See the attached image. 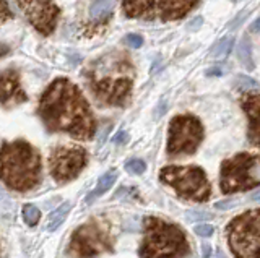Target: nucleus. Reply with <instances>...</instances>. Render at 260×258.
Listing matches in <instances>:
<instances>
[{
  "mask_svg": "<svg viewBox=\"0 0 260 258\" xmlns=\"http://www.w3.org/2000/svg\"><path fill=\"white\" fill-rule=\"evenodd\" d=\"M38 116L49 132L67 133L77 140H91L96 133V119L77 85L67 78H57L47 86L38 104Z\"/></svg>",
  "mask_w": 260,
  "mask_h": 258,
  "instance_id": "f257e3e1",
  "label": "nucleus"
},
{
  "mask_svg": "<svg viewBox=\"0 0 260 258\" xmlns=\"http://www.w3.org/2000/svg\"><path fill=\"white\" fill-rule=\"evenodd\" d=\"M81 77L100 106L124 107L132 94L135 67L127 52L109 51L89 62Z\"/></svg>",
  "mask_w": 260,
  "mask_h": 258,
  "instance_id": "f03ea898",
  "label": "nucleus"
},
{
  "mask_svg": "<svg viewBox=\"0 0 260 258\" xmlns=\"http://www.w3.org/2000/svg\"><path fill=\"white\" fill-rule=\"evenodd\" d=\"M0 180L8 189L28 192L43 180L41 155L28 141H7L0 148Z\"/></svg>",
  "mask_w": 260,
  "mask_h": 258,
  "instance_id": "7ed1b4c3",
  "label": "nucleus"
},
{
  "mask_svg": "<svg viewBox=\"0 0 260 258\" xmlns=\"http://www.w3.org/2000/svg\"><path fill=\"white\" fill-rule=\"evenodd\" d=\"M143 228L145 237L138 248L142 258H182L189 253V242L179 226L150 216Z\"/></svg>",
  "mask_w": 260,
  "mask_h": 258,
  "instance_id": "20e7f679",
  "label": "nucleus"
},
{
  "mask_svg": "<svg viewBox=\"0 0 260 258\" xmlns=\"http://www.w3.org/2000/svg\"><path fill=\"white\" fill-rule=\"evenodd\" d=\"M159 179L173 187L179 198L203 203L211 195V187L203 169L197 166H166L161 169Z\"/></svg>",
  "mask_w": 260,
  "mask_h": 258,
  "instance_id": "39448f33",
  "label": "nucleus"
},
{
  "mask_svg": "<svg viewBox=\"0 0 260 258\" xmlns=\"http://www.w3.org/2000/svg\"><path fill=\"white\" fill-rule=\"evenodd\" d=\"M258 169V155L239 153V155L223 161L221 172H219V189L226 195L255 189L260 182Z\"/></svg>",
  "mask_w": 260,
  "mask_h": 258,
  "instance_id": "423d86ee",
  "label": "nucleus"
},
{
  "mask_svg": "<svg viewBox=\"0 0 260 258\" xmlns=\"http://www.w3.org/2000/svg\"><path fill=\"white\" fill-rule=\"evenodd\" d=\"M258 221L260 213L258 209L244 213L228 224V242L236 258H260L258 247Z\"/></svg>",
  "mask_w": 260,
  "mask_h": 258,
  "instance_id": "0eeeda50",
  "label": "nucleus"
},
{
  "mask_svg": "<svg viewBox=\"0 0 260 258\" xmlns=\"http://www.w3.org/2000/svg\"><path fill=\"white\" fill-rule=\"evenodd\" d=\"M203 141V125L192 114L176 116L169 124L168 132V155L173 158L189 156L199 150Z\"/></svg>",
  "mask_w": 260,
  "mask_h": 258,
  "instance_id": "6e6552de",
  "label": "nucleus"
},
{
  "mask_svg": "<svg viewBox=\"0 0 260 258\" xmlns=\"http://www.w3.org/2000/svg\"><path fill=\"white\" fill-rule=\"evenodd\" d=\"M111 252L112 240L109 231L100 223L91 221L78 228L70 239L69 253L78 258H93L103 252Z\"/></svg>",
  "mask_w": 260,
  "mask_h": 258,
  "instance_id": "1a4fd4ad",
  "label": "nucleus"
},
{
  "mask_svg": "<svg viewBox=\"0 0 260 258\" xmlns=\"http://www.w3.org/2000/svg\"><path fill=\"white\" fill-rule=\"evenodd\" d=\"M88 163V153L80 146H57L49 155V172L63 183L73 180Z\"/></svg>",
  "mask_w": 260,
  "mask_h": 258,
  "instance_id": "9d476101",
  "label": "nucleus"
},
{
  "mask_svg": "<svg viewBox=\"0 0 260 258\" xmlns=\"http://www.w3.org/2000/svg\"><path fill=\"white\" fill-rule=\"evenodd\" d=\"M23 15L38 33L51 36L60 17V10L52 0H16Z\"/></svg>",
  "mask_w": 260,
  "mask_h": 258,
  "instance_id": "9b49d317",
  "label": "nucleus"
},
{
  "mask_svg": "<svg viewBox=\"0 0 260 258\" xmlns=\"http://www.w3.org/2000/svg\"><path fill=\"white\" fill-rule=\"evenodd\" d=\"M28 96L24 93L20 75L16 70H5L0 75V107L12 109L26 102Z\"/></svg>",
  "mask_w": 260,
  "mask_h": 258,
  "instance_id": "f8f14e48",
  "label": "nucleus"
},
{
  "mask_svg": "<svg viewBox=\"0 0 260 258\" xmlns=\"http://www.w3.org/2000/svg\"><path fill=\"white\" fill-rule=\"evenodd\" d=\"M199 0H159L158 12L162 21H174L187 17Z\"/></svg>",
  "mask_w": 260,
  "mask_h": 258,
  "instance_id": "ddd939ff",
  "label": "nucleus"
},
{
  "mask_svg": "<svg viewBox=\"0 0 260 258\" xmlns=\"http://www.w3.org/2000/svg\"><path fill=\"white\" fill-rule=\"evenodd\" d=\"M241 106L249 119V138L252 143L258 144V94H244L241 98Z\"/></svg>",
  "mask_w": 260,
  "mask_h": 258,
  "instance_id": "4468645a",
  "label": "nucleus"
},
{
  "mask_svg": "<svg viewBox=\"0 0 260 258\" xmlns=\"http://www.w3.org/2000/svg\"><path fill=\"white\" fill-rule=\"evenodd\" d=\"M122 9L127 18H146L154 17V0H122Z\"/></svg>",
  "mask_w": 260,
  "mask_h": 258,
  "instance_id": "2eb2a0df",
  "label": "nucleus"
},
{
  "mask_svg": "<svg viewBox=\"0 0 260 258\" xmlns=\"http://www.w3.org/2000/svg\"><path fill=\"white\" fill-rule=\"evenodd\" d=\"M116 0H93L89 7V21L94 25H104L111 18Z\"/></svg>",
  "mask_w": 260,
  "mask_h": 258,
  "instance_id": "dca6fc26",
  "label": "nucleus"
},
{
  "mask_svg": "<svg viewBox=\"0 0 260 258\" xmlns=\"http://www.w3.org/2000/svg\"><path fill=\"white\" fill-rule=\"evenodd\" d=\"M116 179H117V172L116 171H109V172H106L104 175H101L100 180H98V183H96L94 190L86 197V203H91L93 200H96V198H100L101 195H104V193L114 185Z\"/></svg>",
  "mask_w": 260,
  "mask_h": 258,
  "instance_id": "f3484780",
  "label": "nucleus"
},
{
  "mask_svg": "<svg viewBox=\"0 0 260 258\" xmlns=\"http://www.w3.org/2000/svg\"><path fill=\"white\" fill-rule=\"evenodd\" d=\"M72 208V203H62L57 209H54V211L49 214V219H47V231L49 232H54L57 231L62 226V223L65 221V217H67L69 211Z\"/></svg>",
  "mask_w": 260,
  "mask_h": 258,
  "instance_id": "a211bd4d",
  "label": "nucleus"
},
{
  "mask_svg": "<svg viewBox=\"0 0 260 258\" xmlns=\"http://www.w3.org/2000/svg\"><path fill=\"white\" fill-rule=\"evenodd\" d=\"M233 46H234V39L233 38H223L221 41H218L213 46V49H211L210 55L213 59H223V57H226V55L231 52Z\"/></svg>",
  "mask_w": 260,
  "mask_h": 258,
  "instance_id": "6ab92c4d",
  "label": "nucleus"
},
{
  "mask_svg": "<svg viewBox=\"0 0 260 258\" xmlns=\"http://www.w3.org/2000/svg\"><path fill=\"white\" fill-rule=\"evenodd\" d=\"M238 55H239L241 62L244 63V67H247V68L254 67V65H252V57H250V43H249L247 38H244L242 41L239 43Z\"/></svg>",
  "mask_w": 260,
  "mask_h": 258,
  "instance_id": "aec40b11",
  "label": "nucleus"
},
{
  "mask_svg": "<svg viewBox=\"0 0 260 258\" xmlns=\"http://www.w3.org/2000/svg\"><path fill=\"white\" fill-rule=\"evenodd\" d=\"M23 219L28 226H36L41 219V211L32 205H24L23 206Z\"/></svg>",
  "mask_w": 260,
  "mask_h": 258,
  "instance_id": "412c9836",
  "label": "nucleus"
},
{
  "mask_svg": "<svg viewBox=\"0 0 260 258\" xmlns=\"http://www.w3.org/2000/svg\"><path fill=\"white\" fill-rule=\"evenodd\" d=\"M125 171L128 174H135V175H140L146 171V164L145 161L142 159H130L125 163Z\"/></svg>",
  "mask_w": 260,
  "mask_h": 258,
  "instance_id": "4be33fe9",
  "label": "nucleus"
},
{
  "mask_svg": "<svg viewBox=\"0 0 260 258\" xmlns=\"http://www.w3.org/2000/svg\"><path fill=\"white\" fill-rule=\"evenodd\" d=\"M213 214L205 213V211H199V209H190V211L185 213V219L189 223H197V221H210Z\"/></svg>",
  "mask_w": 260,
  "mask_h": 258,
  "instance_id": "5701e85b",
  "label": "nucleus"
},
{
  "mask_svg": "<svg viewBox=\"0 0 260 258\" xmlns=\"http://www.w3.org/2000/svg\"><path fill=\"white\" fill-rule=\"evenodd\" d=\"M236 83H238V88L241 90H257V82L255 80H252L249 77H244V75H239L236 78Z\"/></svg>",
  "mask_w": 260,
  "mask_h": 258,
  "instance_id": "b1692460",
  "label": "nucleus"
},
{
  "mask_svg": "<svg viewBox=\"0 0 260 258\" xmlns=\"http://www.w3.org/2000/svg\"><path fill=\"white\" fill-rule=\"evenodd\" d=\"M193 232L200 237H210V236H213L215 228L211 224H197L193 228Z\"/></svg>",
  "mask_w": 260,
  "mask_h": 258,
  "instance_id": "393cba45",
  "label": "nucleus"
},
{
  "mask_svg": "<svg viewBox=\"0 0 260 258\" xmlns=\"http://www.w3.org/2000/svg\"><path fill=\"white\" fill-rule=\"evenodd\" d=\"M13 17V13L8 7L7 0H0V25H4L5 21H8Z\"/></svg>",
  "mask_w": 260,
  "mask_h": 258,
  "instance_id": "a878e982",
  "label": "nucleus"
},
{
  "mask_svg": "<svg viewBox=\"0 0 260 258\" xmlns=\"http://www.w3.org/2000/svg\"><path fill=\"white\" fill-rule=\"evenodd\" d=\"M125 43L130 47H134V49H138V47H142V44H143V38L140 34H128L125 38Z\"/></svg>",
  "mask_w": 260,
  "mask_h": 258,
  "instance_id": "bb28decb",
  "label": "nucleus"
},
{
  "mask_svg": "<svg viewBox=\"0 0 260 258\" xmlns=\"http://www.w3.org/2000/svg\"><path fill=\"white\" fill-rule=\"evenodd\" d=\"M236 205H238V201H236V200H224V201H218V203L215 205V208H218V209H230V208H233Z\"/></svg>",
  "mask_w": 260,
  "mask_h": 258,
  "instance_id": "cd10ccee",
  "label": "nucleus"
},
{
  "mask_svg": "<svg viewBox=\"0 0 260 258\" xmlns=\"http://www.w3.org/2000/svg\"><path fill=\"white\" fill-rule=\"evenodd\" d=\"M202 255H203V258H210L213 255V247H211V244H208V242H202Z\"/></svg>",
  "mask_w": 260,
  "mask_h": 258,
  "instance_id": "c85d7f7f",
  "label": "nucleus"
},
{
  "mask_svg": "<svg viewBox=\"0 0 260 258\" xmlns=\"http://www.w3.org/2000/svg\"><path fill=\"white\" fill-rule=\"evenodd\" d=\"M202 23H203V18L202 17H197V18L192 20V23H189V25H187V28H189L190 31H195V29H199L202 26Z\"/></svg>",
  "mask_w": 260,
  "mask_h": 258,
  "instance_id": "c756f323",
  "label": "nucleus"
},
{
  "mask_svg": "<svg viewBox=\"0 0 260 258\" xmlns=\"http://www.w3.org/2000/svg\"><path fill=\"white\" fill-rule=\"evenodd\" d=\"M165 112H166V101L162 99L161 104H159V107L156 109V114H154V117H162V116H165Z\"/></svg>",
  "mask_w": 260,
  "mask_h": 258,
  "instance_id": "7c9ffc66",
  "label": "nucleus"
},
{
  "mask_svg": "<svg viewBox=\"0 0 260 258\" xmlns=\"http://www.w3.org/2000/svg\"><path fill=\"white\" fill-rule=\"evenodd\" d=\"M125 136H127V133H125L124 130H120V132L116 135V140H114V141H116L117 144H119V143H124V141H125Z\"/></svg>",
  "mask_w": 260,
  "mask_h": 258,
  "instance_id": "2f4dec72",
  "label": "nucleus"
},
{
  "mask_svg": "<svg viewBox=\"0 0 260 258\" xmlns=\"http://www.w3.org/2000/svg\"><path fill=\"white\" fill-rule=\"evenodd\" d=\"M257 28H258V20H255V21H254V25H252V29H254L255 33H257Z\"/></svg>",
  "mask_w": 260,
  "mask_h": 258,
  "instance_id": "473e14b6",
  "label": "nucleus"
},
{
  "mask_svg": "<svg viewBox=\"0 0 260 258\" xmlns=\"http://www.w3.org/2000/svg\"><path fill=\"white\" fill-rule=\"evenodd\" d=\"M216 256H218V258H224V255H223L221 252H218V253H216Z\"/></svg>",
  "mask_w": 260,
  "mask_h": 258,
  "instance_id": "72a5a7b5",
  "label": "nucleus"
},
{
  "mask_svg": "<svg viewBox=\"0 0 260 258\" xmlns=\"http://www.w3.org/2000/svg\"><path fill=\"white\" fill-rule=\"evenodd\" d=\"M0 193H2V189H0Z\"/></svg>",
  "mask_w": 260,
  "mask_h": 258,
  "instance_id": "f704fd0d",
  "label": "nucleus"
}]
</instances>
